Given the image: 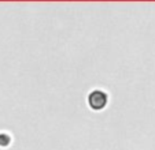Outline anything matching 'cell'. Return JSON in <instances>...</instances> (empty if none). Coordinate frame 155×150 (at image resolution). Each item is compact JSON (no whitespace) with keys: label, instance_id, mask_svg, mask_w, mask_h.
Returning <instances> with one entry per match:
<instances>
[{"label":"cell","instance_id":"cell-1","mask_svg":"<svg viewBox=\"0 0 155 150\" xmlns=\"http://www.w3.org/2000/svg\"><path fill=\"white\" fill-rule=\"evenodd\" d=\"M108 104V94L103 90L95 89L88 95V105L92 111H102Z\"/></svg>","mask_w":155,"mask_h":150},{"label":"cell","instance_id":"cell-2","mask_svg":"<svg viewBox=\"0 0 155 150\" xmlns=\"http://www.w3.org/2000/svg\"><path fill=\"white\" fill-rule=\"evenodd\" d=\"M12 142V136L6 131L0 133V147H8Z\"/></svg>","mask_w":155,"mask_h":150}]
</instances>
